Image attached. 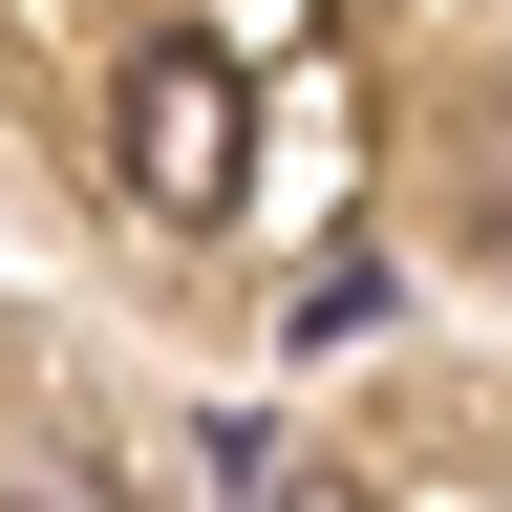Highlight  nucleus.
I'll return each mask as SVG.
<instances>
[{
    "mask_svg": "<svg viewBox=\"0 0 512 512\" xmlns=\"http://www.w3.org/2000/svg\"><path fill=\"white\" fill-rule=\"evenodd\" d=\"M128 192H150V214H192V235L256 192V64H235L214 22L128 43Z\"/></svg>",
    "mask_w": 512,
    "mask_h": 512,
    "instance_id": "nucleus-1",
    "label": "nucleus"
},
{
    "mask_svg": "<svg viewBox=\"0 0 512 512\" xmlns=\"http://www.w3.org/2000/svg\"><path fill=\"white\" fill-rule=\"evenodd\" d=\"M448 192H470V235H491V256H512V86H491V107H470V128H448Z\"/></svg>",
    "mask_w": 512,
    "mask_h": 512,
    "instance_id": "nucleus-2",
    "label": "nucleus"
},
{
    "mask_svg": "<svg viewBox=\"0 0 512 512\" xmlns=\"http://www.w3.org/2000/svg\"><path fill=\"white\" fill-rule=\"evenodd\" d=\"M278 512H363V491H342V470H278Z\"/></svg>",
    "mask_w": 512,
    "mask_h": 512,
    "instance_id": "nucleus-3",
    "label": "nucleus"
}]
</instances>
